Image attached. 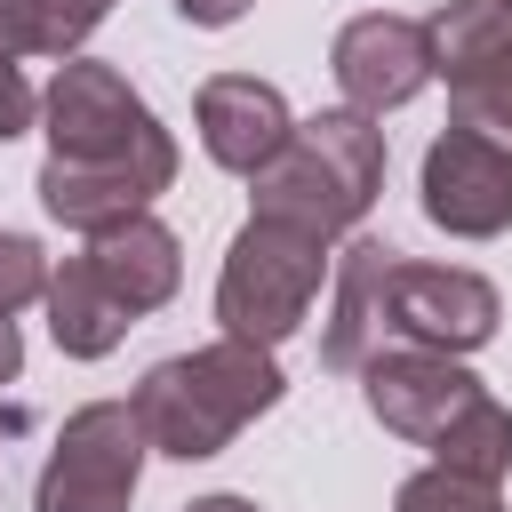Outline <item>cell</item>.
<instances>
[{"label": "cell", "instance_id": "ba28073f", "mask_svg": "<svg viewBox=\"0 0 512 512\" xmlns=\"http://www.w3.org/2000/svg\"><path fill=\"white\" fill-rule=\"evenodd\" d=\"M480 392H488V384H480L456 352H424V344H384V352L360 368L368 416H376L392 440H416V448H432Z\"/></svg>", "mask_w": 512, "mask_h": 512}, {"label": "cell", "instance_id": "8992f818", "mask_svg": "<svg viewBox=\"0 0 512 512\" xmlns=\"http://www.w3.org/2000/svg\"><path fill=\"white\" fill-rule=\"evenodd\" d=\"M416 208H424V224H440L448 240H496V232H512V144L448 120V128L424 144Z\"/></svg>", "mask_w": 512, "mask_h": 512}, {"label": "cell", "instance_id": "5bb4252c", "mask_svg": "<svg viewBox=\"0 0 512 512\" xmlns=\"http://www.w3.org/2000/svg\"><path fill=\"white\" fill-rule=\"evenodd\" d=\"M424 40H432V80H456L512 48V0H440L424 16Z\"/></svg>", "mask_w": 512, "mask_h": 512}, {"label": "cell", "instance_id": "2e32d148", "mask_svg": "<svg viewBox=\"0 0 512 512\" xmlns=\"http://www.w3.org/2000/svg\"><path fill=\"white\" fill-rule=\"evenodd\" d=\"M448 120H464V128H480V136L512 144V48L448 80Z\"/></svg>", "mask_w": 512, "mask_h": 512}, {"label": "cell", "instance_id": "4fadbf2b", "mask_svg": "<svg viewBox=\"0 0 512 512\" xmlns=\"http://www.w3.org/2000/svg\"><path fill=\"white\" fill-rule=\"evenodd\" d=\"M40 304H48V336H56V352H64V360H112V352L128 344V328H136V312L96 280L88 248H80V256H64V264H48Z\"/></svg>", "mask_w": 512, "mask_h": 512}, {"label": "cell", "instance_id": "3957f363", "mask_svg": "<svg viewBox=\"0 0 512 512\" xmlns=\"http://www.w3.org/2000/svg\"><path fill=\"white\" fill-rule=\"evenodd\" d=\"M384 128L352 104L336 112H312L288 128V144L248 176V216H280L296 232H320L328 248L344 232H360V216L376 208L384 192Z\"/></svg>", "mask_w": 512, "mask_h": 512}, {"label": "cell", "instance_id": "7a4b0ae2", "mask_svg": "<svg viewBox=\"0 0 512 512\" xmlns=\"http://www.w3.org/2000/svg\"><path fill=\"white\" fill-rule=\"evenodd\" d=\"M288 392L280 360L264 344H240V336H208L192 352H168L144 368V384L128 392L152 456H176V464H208L224 456L256 416H272Z\"/></svg>", "mask_w": 512, "mask_h": 512}, {"label": "cell", "instance_id": "603a6c76", "mask_svg": "<svg viewBox=\"0 0 512 512\" xmlns=\"http://www.w3.org/2000/svg\"><path fill=\"white\" fill-rule=\"evenodd\" d=\"M24 376V336H16V320L0 312V384H16Z\"/></svg>", "mask_w": 512, "mask_h": 512}, {"label": "cell", "instance_id": "d6986e66", "mask_svg": "<svg viewBox=\"0 0 512 512\" xmlns=\"http://www.w3.org/2000/svg\"><path fill=\"white\" fill-rule=\"evenodd\" d=\"M40 288H48V248L32 232H0V312L16 320L24 304H40Z\"/></svg>", "mask_w": 512, "mask_h": 512}, {"label": "cell", "instance_id": "52a82bcc", "mask_svg": "<svg viewBox=\"0 0 512 512\" xmlns=\"http://www.w3.org/2000/svg\"><path fill=\"white\" fill-rule=\"evenodd\" d=\"M504 320V296L488 272L472 264H392V344H424V352H480Z\"/></svg>", "mask_w": 512, "mask_h": 512}, {"label": "cell", "instance_id": "7402d4cb", "mask_svg": "<svg viewBox=\"0 0 512 512\" xmlns=\"http://www.w3.org/2000/svg\"><path fill=\"white\" fill-rule=\"evenodd\" d=\"M0 56H40V40H32V8L24 0H0Z\"/></svg>", "mask_w": 512, "mask_h": 512}, {"label": "cell", "instance_id": "8fae6325", "mask_svg": "<svg viewBox=\"0 0 512 512\" xmlns=\"http://www.w3.org/2000/svg\"><path fill=\"white\" fill-rule=\"evenodd\" d=\"M288 128H296L288 96H280L272 80H256V72H216V80H200V96H192V136H200V152H208L224 176H256V168L288 144Z\"/></svg>", "mask_w": 512, "mask_h": 512}, {"label": "cell", "instance_id": "44dd1931", "mask_svg": "<svg viewBox=\"0 0 512 512\" xmlns=\"http://www.w3.org/2000/svg\"><path fill=\"white\" fill-rule=\"evenodd\" d=\"M248 8H256V0H176V16H184L192 32H232Z\"/></svg>", "mask_w": 512, "mask_h": 512}, {"label": "cell", "instance_id": "ffe728a7", "mask_svg": "<svg viewBox=\"0 0 512 512\" xmlns=\"http://www.w3.org/2000/svg\"><path fill=\"white\" fill-rule=\"evenodd\" d=\"M32 120H40V88L24 80V64H16V56H0V144H16Z\"/></svg>", "mask_w": 512, "mask_h": 512}, {"label": "cell", "instance_id": "ac0fdd59", "mask_svg": "<svg viewBox=\"0 0 512 512\" xmlns=\"http://www.w3.org/2000/svg\"><path fill=\"white\" fill-rule=\"evenodd\" d=\"M32 8V40H40V56H80L88 48V32L112 16V0H24Z\"/></svg>", "mask_w": 512, "mask_h": 512}, {"label": "cell", "instance_id": "6da1fadb", "mask_svg": "<svg viewBox=\"0 0 512 512\" xmlns=\"http://www.w3.org/2000/svg\"><path fill=\"white\" fill-rule=\"evenodd\" d=\"M40 136H48V160H40L32 192L80 240L112 232L120 216H144L176 184V168H184V152L160 128V112L128 88V72H112L96 56H64L48 72Z\"/></svg>", "mask_w": 512, "mask_h": 512}, {"label": "cell", "instance_id": "9a60e30c", "mask_svg": "<svg viewBox=\"0 0 512 512\" xmlns=\"http://www.w3.org/2000/svg\"><path fill=\"white\" fill-rule=\"evenodd\" d=\"M432 464L440 472H464V480H488V488H504V472H512V408L496 400V392H480L440 440H432Z\"/></svg>", "mask_w": 512, "mask_h": 512}, {"label": "cell", "instance_id": "e0dca14e", "mask_svg": "<svg viewBox=\"0 0 512 512\" xmlns=\"http://www.w3.org/2000/svg\"><path fill=\"white\" fill-rule=\"evenodd\" d=\"M392 512H504V496H496L488 480H464V472L424 464V472H408V480L392 488Z\"/></svg>", "mask_w": 512, "mask_h": 512}, {"label": "cell", "instance_id": "5b68a950", "mask_svg": "<svg viewBox=\"0 0 512 512\" xmlns=\"http://www.w3.org/2000/svg\"><path fill=\"white\" fill-rule=\"evenodd\" d=\"M144 424L128 400H80L64 432L48 440V464L32 480V512H128L144 480Z\"/></svg>", "mask_w": 512, "mask_h": 512}, {"label": "cell", "instance_id": "7c38bea8", "mask_svg": "<svg viewBox=\"0 0 512 512\" xmlns=\"http://www.w3.org/2000/svg\"><path fill=\"white\" fill-rule=\"evenodd\" d=\"M88 264H96V280L144 320V312H160V304H176V288H184V240L144 208V216H120L112 232H96L88 240Z\"/></svg>", "mask_w": 512, "mask_h": 512}, {"label": "cell", "instance_id": "30bf717a", "mask_svg": "<svg viewBox=\"0 0 512 512\" xmlns=\"http://www.w3.org/2000/svg\"><path fill=\"white\" fill-rule=\"evenodd\" d=\"M392 264L400 248L384 240H344L328 256V320H320V368L360 376L384 344H392Z\"/></svg>", "mask_w": 512, "mask_h": 512}, {"label": "cell", "instance_id": "cb8c5ba5", "mask_svg": "<svg viewBox=\"0 0 512 512\" xmlns=\"http://www.w3.org/2000/svg\"><path fill=\"white\" fill-rule=\"evenodd\" d=\"M184 512H264L256 496H232V488H216V496H192Z\"/></svg>", "mask_w": 512, "mask_h": 512}, {"label": "cell", "instance_id": "9c48e42d", "mask_svg": "<svg viewBox=\"0 0 512 512\" xmlns=\"http://www.w3.org/2000/svg\"><path fill=\"white\" fill-rule=\"evenodd\" d=\"M328 72H336V96L368 120L416 104L432 88V40L416 16H392V8H368L352 24H336L328 40Z\"/></svg>", "mask_w": 512, "mask_h": 512}, {"label": "cell", "instance_id": "277c9868", "mask_svg": "<svg viewBox=\"0 0 512 512\" xmlns=\"http://www.w3.org/2000/svg\"><path fill=\"white\" fill-rule=\"evenodd\" d=\"M328 288V240L320 232H296L280 216H248L216 264V336H240V344H264L280 352L312 304Z\"/></svg>", "mask_w": 512, "mask_h": 512}]
</instances>
